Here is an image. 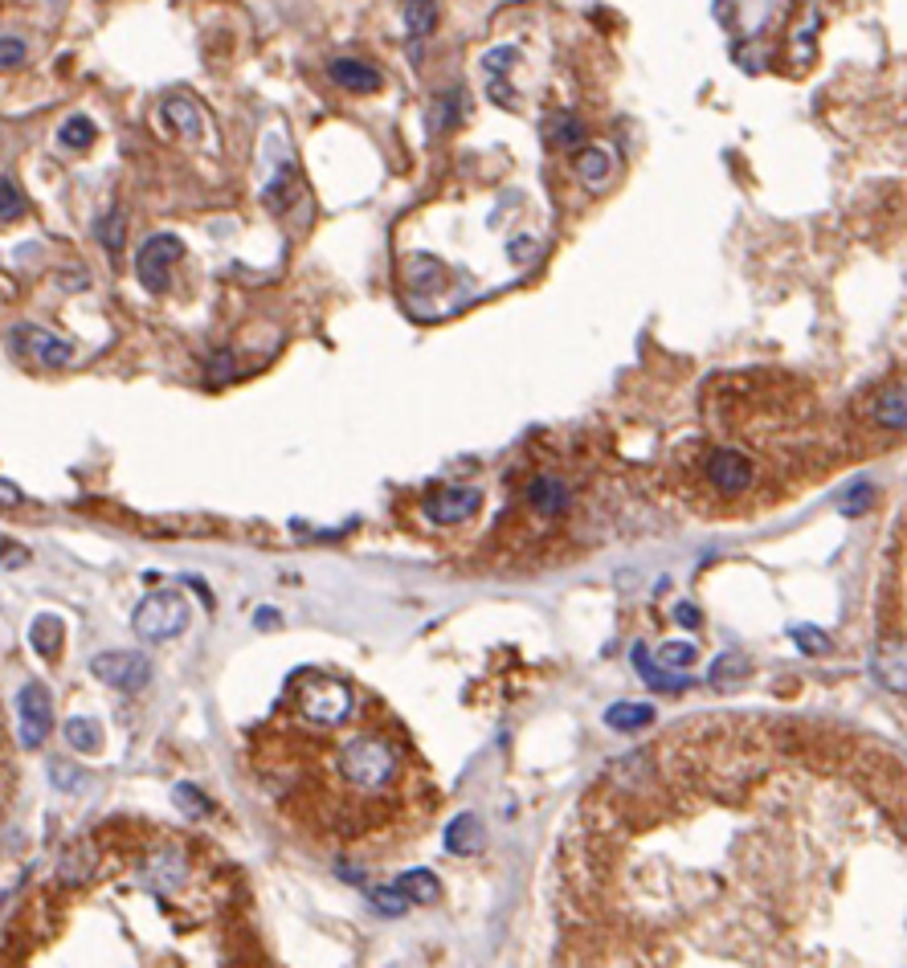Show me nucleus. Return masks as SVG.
Wrapping results in <instances>:
<instances>
[{
	"label": "nucleus",
	"instance_id": "31",
	"mask_svg": "<svg viewBox=\"0 0 907 968\" xmlns=\"http://www.w3.org/2000/svg\"><path fill=\"white\" fill-rule=\"evenodd\" d=\"M0 560L9 564V568H21V564H30V547H21V544H0Z\"/></svg>",
	"mask_w": 907,
	"mask_h": 968
},
{
	"label": "nucleus",
	"instance_id": "25",
	"mask_svg": "<svg viewBox=\"0 0 907 968\" xmlns=\"http://www.w3.org/2000/svg\"><path fill=\"white\" fill-rule=\"evenodd\" d=\"M368 904H373L380 916H405L413 899H409L401 887H368Z\"/></svg>",
	"mask_w": 907,
	"mask_h": 968
},
{
	"label": "nucleus",
	"instance_id": "30",
	"mask_svg": "<svg viewBox=\"0 0 907 968\" xmlns=\"http://www.w3.org/2000/svg\"><path fill=\"white\" fill-rule=\"evenodd\" d=\"M516 62H519V49H511V46L491 49V54H486V58H483V66H486V70H491V74H503L507 66H516Z\"/></svg>",
	"mask_w": 907,
	"mask_h": 968
},
{
	"label": "nucleus",
	"instance_id": "28",
	"mask_svg": "<svg viewBox=\"0 0 907 968\" xmlns=\"http://www.w3.org/2000/svg\"><path fill=\"white\" fill-rule=\"evenodd\" d=\"M49 781L58 784V793H74V789L86 781V772H82V768H70V760H49Z\"/></svg>",
	"mask_w": 907,
	"mask_h": 968
},
{
	"label": "nucleus",
	"instance_id": "35",
	"mask_svg": "<svg viewBox=\"0 0 907 968\" xmlns=\"http://www.w3.org/2000/svg\"><path fill=\"white\" fill-rule=\"evenodd\" d=\"M254 622H258V625H279V613H274V610H258V613H254Z\"/></svg>",
	"mask_w": 907,
	"mask_h": 968
},
{
	"label": "nucleus",
	"instance_id": "3",
	"mask_svg": "<svg viewBox=\"0 0 907 968\" xmlns=\"http://www.w3.org/2000/svg\"><path fill=\"white\" fill-rule=\"evenodd\" d=\"M298 683H303V695H298V711H303V719L323 723V728L344 723L348 711H352V695H348L344 683H335V678H328V674H307V678H298Z\"/></svg>",
	"mask_w": 907,
	"mask_h": 968
},
{
	"label": "nucleus",
	"instance_id": "1",
	"mask_svg": "<svg viewBox=\"0 0 907 968\" xmlns=\"http://www.w3.org/2000/svg\"><path fill=\"white\" fill-rule=\"evenodd\" d=\"M335 765H340L344 784L361 789V793H380V789H389L392 777H397L401 756H397V748H392L389 740H380V735H352L344 748L335 752Z\"/></svg>",
	"mask_w": 907,
	"mask_h": 968
},
{
	"label": "nucleus",
	"instance_id": "14",
	"mask_svg": "<svg viewBox=\"0 0 907 968\" xmlns=\"http://www.w3.org/2000/svg\"><path fill=\"white\" fill-rule=\"evenodd\" d=\"M528 499H532V507L540 516H561L564 507H568V486L556 483V479H535V483L528 486Z\"/></svg>",
	"mask_w": 907,
	"mask_h": 968
},
{
	"label": "nucleus",
	"instance_id": "4",
	"mask_svg": "<svg viewBox=\"0 0 907 968\" xmlns=\"http://www.w3.org/2000/svg\"><path fill=\"white\" fill-rule=\"evenodd\" d=\"M185 253V241L176 234H156L148 237L136 253V279L152 291V295H164L168 291V279H173V265L180 262Z\"/></svg>",
	"mask_w": 907,
	"mask_h": 968
},
{
	"label": "nucleus",
	"instance_id": "21",
	"mask_svg": "<svg viewBox=\"0 0 907 968\" xmlns=\"http://www.w3.org/2000/svg\"><path fill=\"white\" fill-rule=\"evenodd\" d=\"M577 173L589 188H601L605 180H610L613 164H610V156H605L601 147H585V152L577 156Z\"/></svg>",
	"mask_w": 907,
	"mask_h": 968
},
{
	"label": "nucleus",
	"instance_id": "17",
	"mask_svg": "<svg viewBox=\"0 0 907 968\" xmlns=\"http://www.w3.org/2000/svg\"><path fill=\"white\" fill-rule=\"evenodd\" d=\"M544 135H547V143H552V147H573L577 140H585V127H580L577 115L556 110V115L544 123Z\"/></svg>",
	"mask_w": 907,
	"mask_h": 968
},
{
	"label": "nucleus",
	"instance_id": "33",
	"mask_svg": "<svg viewBox=\"0 0 907 968\" xmlns=\"http://www.w3.org/2000/svg\"><path fill=\"white\" fill-rule=\"evenodd\" d=\"M691 654H695V650H691V646H667V650H662V658H667V662H671V666H683V662H687Z\"/></svg>",
	"mask_w": 907,
	"mask_h": 968
},
{
	"label": "nucleus",
	"instance_id": "29",
	"mask_svg": "<svg viewBox=\"0 0 907 968\" xmlns=\"http://www.w3.org/2000/svg\"><path fill=\"white\" fill-rule=\"evenodd\" d=\"M25 62V42L21 37H0V70H13Z\"/></svg>",
	"mask_w": 907,
	"mask_h": 968
},
{
	"label": "nucleus",
	"instance_id": "32",
	"mask_svg": "<svg viewBox=\"0 0 907 968\" xmlns=\"http://www.w3.org/2000/svg\"><path fill=\"white\" fill-rule=\"evenodd\" d=\"M413 262L425 265V270H434V265H438V262H429V258H413ZM409 282H413V286H429V274H417V270H409ZM438 282H441V270H434V286H438Z\"/></svg>",
	"mask_w": 907,
	"mask_h": 968
},
{
	"label": "nucleus",
	"instance_id": "10",
	"mask_svg": "<svg viewBox=\"0 0 907 968\" xmlns=\"http://www.w3.org/2000/svg\"><path fill=\"white\" fill-rule=\"evenodd\" d=\"M328 74L335 86H344V91H352V94L380 91V70L361 62V58H335V62L328 66Z\"/></svg>",
	"mask_w": 907,
	"mask_h": 968
},
{
	"label": "nucleus",
	"instance_id": "23",
	"mask_svg": "<svg viewBox=\"0 0 907 968\" xmlns=\"http://www.w3.org/2000/svg\"><path fill=\"white\" fill-rule=\"evenodd\" d=\"M650 719H655V711H650L646 704H617V707H610L605 723L617 728V732H634V728H646Z\"/></svg>",
	"mask_w": 907,
	"mask_h": 968
},
{
	"label": "nucleus",
	"instance_id": "24",
	"mask_svg": "<svg viewBox=\"0 0 907 968\" xmlns=\"http://www.w3.org/2000/svg\"><path fill=\"white\" fill-rule=\"evenodd\" d=\"M94 234H98V241H103V250L107 253H119L123 250V237H127V217H123V209H110L107 217L94 225Z\"/></svg>",
	"mask_w": 907,
	"mask_h": 968
},
{
	"label": "nucleus",
	"instance_id": "5",
	"mask_svg": "<svg viewBox=\"0 0 907 968\" xmlns=\"http://www.w3.org/2000/svg\"><path fill=\"white\" fill-rule=\"evenodd\" d=\"M91 674L115 690H140L152 678V662L136 654V650H107V654H98L91 662Z\"/></svg>",
	"mask_w": 907,
	"mask_h": 968
},
{
	"label": "nucleus",
	"instance_id": "6",
	"mask_svg": "<svg viewBox=\"0 0 907 968\" xmlns=\"http://www.w3.org/2000/svg\"><path fill=\"white\" fill-rule=\"evenodd\" d=\"M16 719H21V744L25 748H42L49 728H54V704L49 690L42 683H25L16 695Z\"/></svg>",
	"mask_w": 907,
	"mask_h": 968
},
{
	"label": "nucleus",
	"instance_id": "34",
	"mask_svg": "<svg viewBox=\"0 0 907 968\" xmlns=\"http://www.w3.org/2000/svg\"><path fill=\"white\" fill-rule=\"evenodd\" d=\"M21 503V491L13 483H0V507H16Z\"/></svg>",
	"mask_w": 907,
	"mask_h": 968
},
{
	"label": "nucleus",
	"instance_id": "18",
	"mask_svg": "<svg viewBox=\"0 0 907 968\" xmlns=\"http://www.w3.org/2000/svg\"><path fill=\"white\" fill-rule=\"evenodd\" d=\"M438 25V0H409L405 4V29L413 33V42L429 37Z\"/></svg>",
	"mask_w": 907,
	"mask_h": 968
},
{
	"label": "nucleus",
	"instance_id": "9",
	"mask_svg": "<svg viewBox=\"0 0 907 968\" xmlns=\"http://www.w3.org/2000/svg\"><path fill=\"white\" fill-rule=\"evenodd\" d=\"M164 119H168V127H173L180 140L188 143H201L204 140V115L201 107H197V98L185 91H176L164 98Z\"/></svg>",
	"mask_w": 907,
	"mask_h": 968
},
{
	"label": "nucleus",
	"instance_id": "26",
	"mask_svg": "<svg viewBox=\"0 0 907 968\" xmlns=\"http://www.w3.org/2000/svg\"><path fill=\"white\" fill-rule=\"evenodd\" d=\"M16 217H25V197H21L13 176H0V221H16Z\"/></svg>",
	"mask_w": 907,
	"mask_h": 968
},
{
	"label": "nucleus",
	"instance_id": "13",
	"mask_svg": "<svg viewBox=\"0 0 907 968\" xmlns=\"http://www.w3.org/2000/svg\"><path fill=\"white\" fill-rule=\"evenodd\" d=\"M185 859L176 854V850H164V854H156V859L148 862V883L164 895V890H176L180 883H185Z\"/></svg>",
	"mask_w": 907,
	"mask_h": 968
},
{
	"label": "nucleus",
	"instance_id": "22",
	"mask_svg": "<svg viewBox=\"0 0 907 968\" xmlns=\"http://www.w3.org/2000/svg\"><path fill=\"white\" fill-rule=\"evenodd\" d=\"M462 107H467V94H462V91L441 94L438 103H434V115H429V131H434V135H441V131H450V127L458 123V115H462Z\"/></svg>",
	"mask_w": 907,
	"mask_h": 968
},
{
	"label": "nucleus",
	"instance_id": "8",
	"mask_svg": "<svg viewBox=\"0 0 907 968\" xmlns=\"http://www.w3.org/2000/svg\"><path fill=\"white\" fill-rule=\"evenodd\" d=\"M479 491L474 486H450V491H441V495H434L429 499V519L434 523H441V528H454V523H467L474 511H479Z\"/></svg>",
	"mask_w": 907,
	"mask_h": 968
},
{
	"label": "nucleus",
	"instance_id": "19",
	"mask_svg": "<svg viewBox=\"0 0 907 968\" xmlns=\"http://www.w3.org/2000/svg\"><path fill=\"white\" fill-rule=\"evenodd\" d=\"M397 887L405 890L413 904H434V899H438V890H441V883L434 878V871H422V866H417V871H405V875L397 878Z\"/></svg>",
	"mask_w": 907,
	"mask_h": 968
},
{
	"label": "nucleus",
	"instance_id": "16",
	"mask_svg": "<svg viewBox=\"0 0 907 968\" xmlns=\"http://www.w3.org/2000/svg\"><path fill=\"white\" fill-rule=\"evenodd\" d=\"M62 732H66V744H70L74 752H86V756H91V752L103 748V728H98L94 719H86V716L66 719Z\"/></svg>",
	"mask_w": 907,
	"mask_h": 968
},
{
	"label": "nucleus",
	"instance_id": "7",
	"mask_svg": "<svg viewBox=\"0 0 907 968\" xmlns=\"http://www.w3.org/2000/svg\"><path fill=\"white\" fill-rule=\"evenodd\" d=\"M13 347L25 359L42 364V368H66L74 359V344H66V340H58V335H49L42 328H16Z\"/></svg>",
	"mask_w": 907,
	"mask_h": 968
},
{
	"label": "nucleus",
	"instance_id": "27",
	"mask_svg": "<svg viewBox=\"0 0 907 968\" xmlns=\"http://www.w3.org/2000/svg\"><path fill=\"white\" fill-rule=\"evenodd\" d=\"M173 801L188 813V817H204V813H209V796H204L197 784H176Z\"/></svg>",
	"mask_w": 907,
	"mask_h": 968
},
{
	"label": "nucleus",
	"instance_id": "11",
	"mask_svg": "<svg viewBox=\"0 0 907 968\" xmlns=\"http://www.w3.org/2000/svg\"><path fill=\"white\" fill-rule=\"evenodd\" d=\"M94 871V846L91 842H74V846H66L62 850V862H58V878L62 883H70V887H79V883H86Z\"/></svg>",
	"mask_w": 907,
	"mask_h": 968
},
{
	"label": "nucleus",
	"instance_id": "20",
	"mask_svg": "<svg viewBox=\"0 0 907 968\" xmlns=\"http://www.w3.org/2000/svg\"><path fill=\"white\" fill-rule=\"evenodd\" d=\"M94 135H98V127H94L91 115H70L62 123V131H58L62 147H70V152H86L94 143Z\"/></svg>",
	"mask_w": 907,
	"mask_h": 968
},
{
	"label": "nucleus",
	"instance_id": "36",
	"mask_svg": "<svg viewBox=\"0 0 907 968\" xmlns=\"http://www.w3.org/2000/svg\"><path fill=\"white\" fill-rule=\"evenodd\" d=\"M892 666H899V671L907 674V662H879V671H892ZM904 674H892V683H899V678H904Z\"/></svg>",
	"mask_w": 907,
	"mask_h": 968
},
{
	"label": "nucleus",
	"instance_id": "2",
	"mask_svg": "<svg viewBox=\"0 0 907 968\" xmlns=\"http://www.w3.org/2000/svg\"><path fill=\"white\" fill-rule=\"evenodd\" d=\"M192 622V610H188V601L176 589H160V593L143 597L131 625H136V634L143 641H168V638H180Z\"/></svg>",
	"mask_w": 907,
	"mask_h": 968
},
{
	"label": "nucleus",
	"instance_id": "15",
	"mask_svg": "<svg viewBox=\"0 0 907 968\" xmlns=\"http://www.w3.org/2000/svg\"><path fill=\"white\" fill-rule=\"evenodd\" d=\"M62 638H66V629H62V617H54V613H42L37 622H33L30 629V641H33V650L42 658H54L58 650H62Z\"/></svg>",
	"mask_w": 907,
	"mask_h": 968
},
{
	"label": "nucleus",
	"instance_id": "12",
	"mask_svg": "<svg viewBox=\"0 0 907 968\" xmlns=\"http://www.w3.org/2000/svg\"><path fill=\"white\" fill-rule=\"evenodd\" d=\"M446 850L450 854H474V850H483V826H479V817H454L450 826H446Z\"/></svg>",
	"mask_w": 907,
	"mask_h": 968
}]
</instances>
